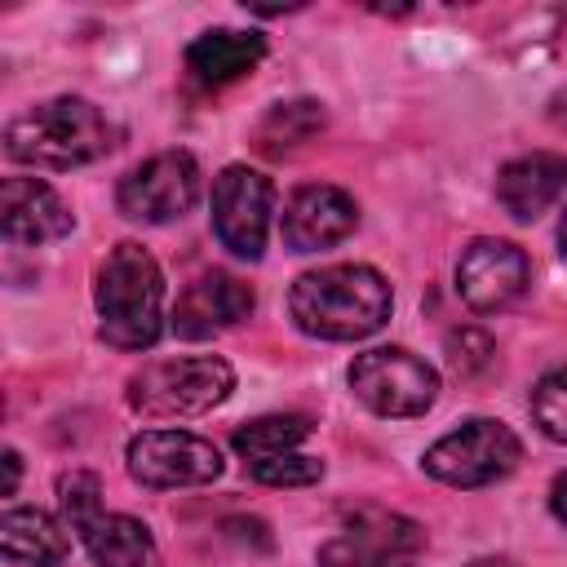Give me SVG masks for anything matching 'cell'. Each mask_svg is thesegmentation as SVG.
Listing matches in <instances>:
<instances>
[{"label": "cell", "mask_w": 567, "mask_h": 567, "mask_svg": "<svg viewBox=\"0 0 567 567\" xmlns=\"http://www.w3.org/2000/svg\"><path fill=\"white\" fill-rule=\"evenodd\" d=\"M390 284L359 261H337L306 270L288 292V315L306 337L319 341H363L390 319Z\"/></svg>", "instance_id": "obj_1"}, {"label": "cell", "mask_w": 567, "mask_h": 567, "mask_svg": "<svg viewBox=\"0 0 567 567\" xmlns=\"http://www.w3.org/2000/svg\"><path fill=\"white\" fill-rule=\"evenodd\" d=\"M97 332L115 350H151L164 332V275L155 257L124 239L106 252L93 284Z\"/></svg>", "instance_id": "obj_2"}, {"label": "cell", "mask_w": 567, "mask_h": 567, "mask_svg": "<svg viewBox=\"0 0 567 567\" xmlns=\"http://www.w3.org/2000/svg\"><path fill=\"white\" fill-rule=\"evenodd\" d=\"M115 146V124L89 97H49L4 124V155L35 168H80Z\"/></svg>", "instance_id": "obj_3"}, {"label": "cell", "mask_w": 567, "mask_h": 567, "mask_svg": "<svg viewBox=\"0 0 567 567\" xmlns=\"http://www.w3.org/2000/svg\"><path fill=\"white\" fill-rule=\"evenodd\" d=\"M235 390V368L217 354H186V359H155L128 377V408L151 421L199 416L226 403Z\"/></svg>", "instance_id": "obj_4"}, {"label": "cell", "mask_w": 567, "mask_h": 567, "mask_svg": "<svg viewBox=\"0 0 567 567\" xmlns=\"http://www.w3.org/2000/svg\"><path fill=\"white\" fill-rule=\"evenodd\" d=\"M518 461H523V443L496 416H470L465 425L434 439L421 456L425 474L447 487H487V483L514 474Z\"/></svg>", "instance_id": "obj_5"}, {"label": "cell", "mask_w": 567, "mask_h": 567, "mask_svg": "<svg viewBox=\"0 0 567 567\" xmlns=\"http://www.w3.org/2000/svg\"><path fill=\"white\" fill-rule=\"evenodd\" d=\"M350 390L377 416H421L439 399V372L403 346H381L354 354Z\"/></svg>", "instance_id": "obj_6"}, {"label": "cell", "mask_w": 567, "mask_h": 567, "mask_svg": "<svg viewBox=\"0 0 567 567\" xmlns=\"http://www.w3.org/2000/svg\"><path fill=\"white\" fill-rule=\"evenodd\" d=\"M425 532L394 509H359L319 545V567H416Z\"/></svg>", "instance_id": "obj_7"}, {"label": "cell", "mask_w": 567, "mask_h": 567, "mask_svg": "<svg viewBox=\"0 0 567 567\" xmlns=\"http://www.w3.org/2000/svg\"><path fill=\"white\" fill-rule=\"evenodd\" d=\"M199 199V164L190 151H159L142 159L115 190V204L128 221L164 226L190 213Z\"/></svg>", "instance_id": "obj_8"}, {"label": "cell", "mask_w": 567, "mask_h": 567, "mask_svg": "<svg viewBox=\"0 0 567 567\" xmlns=\"http://www.w3.org/2000/svg\"><path fill=\"white\" fill-rule=\"evenodd\" d=\"M270 213H275V186H270L266 173H257L248 164H230V168L217 173V182H213V230H217L221 248H230L235 257L257 261L266 252Z\"/></svg>", "instance_id": "obj_9"}, {"label": "cell", "mask_w": 567, "mask_h": 567, "mask_svg": "<svg viewBox=\"0 0 567 567\" xmlns=\"http://www.w3.org/2000/svg\"><path fill=\"white\" fill-rule=\"evenodd\" d=\"M128 474L142 487H199L221 474V452L186 430H142L128 439Z\"/></svg>", "instance_id": "obj_10"}, {"label": "cell", "mask_w": 567, "mask_h": 567, "mask_svg": "<svg viewBox=\"0 0 567 567\" xmlns=\"http://www.w3.org/2000/svg\"><path fill=\"white\" fill-rule=\"evenodd\" d=\"M532 284V261L509 239H474L456 261V292L470 310H509Z\"/></svg>", "instance_id": "obj_11"}, {"label": "cell", "mask_w": 567, "mask_h": 567, "mask_svg": "<svg viewBox=\"0 0 567 567\" xmlns=\"http://www.w3.org/2000/svg\"><path fill=\"white\" fill-rule=\"evenodd\" d=\"M252 288L230 275V270H208L195 284H186V292L173 306V332L182 341H208L235 323H244L252 315Z\"/></svg>", "instance_id": "obj_12"}, {"label": "cell", "mask_w": 567, "mask_h": 567, "mask_svg": "<svg viewBox=\"0 0 567 567\" xmlns=\"http://www.w3.org/2000/svg\"><path fill=\"white\" fill-rule=\"evenodd\" d=\"M0 226H4L9 244L35 248V244L71 235L75 217H71V208L62 204V195L49 182H40V177H4V186H0Z\"/></svg>", "instance_id": "obj_13"}, {"label": "cell", "mask_w": 567, "mask_h": 567, "mask_svg": "<svg viewBox=\"0 0 567 567\" xmlns=\"http://www.w3.org/2000/svg\"><path fill=\"white\" fill-rule=\"evenodd\" d=\"M354 221H359L354 199H350L341 186L319 182V186H301V190L288 199L279 230H284V244H288L292 252H319V248L341 244V239L354 230Z\"/></svg>", "instance_id": "obj_14"}, {"label": "cell", "mask_w": 567, "mask_h": 567, "mask_svg": "<svg viewBox=\"0 0 567 567\" xmlns=\"http://www.w3.org/2000/svg\"><path fill=\"white\" fill-rule=\"evenodd\" d=\"M563 190H567V159L549 151L518 155L496 173V199L514 221H536Z\"/></svg>", "instance_id": "obj_15"}, {"label": "cell", "mask_w": 567, "mask_h": 567, "mask_svg": "<svg viewBox=\"0 0 567 567\" xmlns=\"http://www.w3.org/2000/svg\"><path fill=\"white\" fill-rule=\"evenodd\" d=\"M266 58V40L257 31H230V27H217V31H204L186 44V71L190 80H199L204 89H221L248 71H257V62Z\"/></svg>", "instance_id": "obj_16"}, {"label": "cell", "mask_w": 567, "mask_h": 567, "mask_svg": "<svg viewBox=\"0 0 567 567\" xmlns=\"http://www.w3.org/2000/svg\"><path fill=\"white\" fill-rule=\"evenodd\" d=\"M75 532H80V540H84V549L97 567H164L159 549H155V536L133 514L97 509Z\"/></svg>", "instance_id": "obj_17"}, {"label": "cell", "mask_w": 567, "mask_h": 567, "mask_svg": "<svg viewBox=\"0 0 567 567\" xmlns=\"http://www.w3.org/2000/svg\"><path fill=\"white\" fill-rule=\"evenodd\" d=\"M0 554L4 563H18V567H62L71 554V540L53 514L22 505V509H4L0 518Z\"/></svg>", "instance_id": "obj_18"}, {"label": "cell", "mask_w": 567, "mask_h": 567, "mask_svg": "<svg viewBox=\"0 0 567 567\" xmlns=\"http://www.w3.org/2000/svg\"><path fill=\"white\" fill-rule=\"evenodd\" d=\"M306 439H310V421L301 412H270V416H257V421L239 425L230 443L244 456V465H252V461H270V456L297 452Z\"/></svg>", "instance_id": "obj_19"}, {"label": "cell", "mask_w": 567, "mask_h": 567, "mask_svg": "<svg viewBox=\"0 0 567 567\" xmlns=\"http://www.w3.org/2000/svg\"><path fill=\"white\" fill-rule=\"evenodd\" d=\"M319 128H323V106H319V102H310V97H301V102H279V106L261 120V151L279 155V151H288V146L306 142V137L319 133Z\"/></svg>", "instance_id": "obj_20"}, {"label": "cell", "mask_w": 567, "mask_h": 567, "mask_svg": "<svg viewBox=\"0 0 567 567\" xmlns=\"http://www.w3.org/2000/svg\"><path fill=\"white\" fill-rule=\"evenodd\" d=\"M532 416H536V425L549 439L567 443V368H554V372H545L536 381V390H532Z\"/></svg>", "instance_id": "obj_21"}, {"label": "cell", "mask_w": 567, "mask_h": 567, "mask_svg": "<svg viewBox=\"0 0 567 567\" xmlns=\"http://www.w3.org/2000/svg\"><path fill=\"white\" fill-rule=\"evenodd\" d=\"M248 474L266 487H310V483L323 478V461L306 456V452H284V456H270V461H252Z\"/></svg>", "instance_id": "obj_22"}, {"label": "cell", "mask_w": 567, "mask_h": 567, "mask_svg": "<svg viewBox=\"0 0 567 567\" xmlns=\"http://www.w3.org/2000/svg\"><path fill=\"white\" fill-rule=\"evenodd\" d=\"M58 505H62L66 527L75 532L84 518H93L97 509H106V505H102V478L89 474V470H71V474H62V478H58Z\"/></svg>", "instance_id": "obj_23"}, {"label": "cell", "mask_w": 567, "mask_h": 567, "mask_svg": "<svg viewBox=\"0 0 567 567\" xmlns=\"http://www.w3.org/2000/svg\"><path fill=\"white\" fill-rule=\"evenodd\" d=\"M447 359H452L456 372H474L492 359V337L478 332V328H461V332L447 337Z\"/></svg>", "instance_id": "obj_24"}, {"label": "cell", "mask_w": 567, "mask_h": 567, "mask_svg": "<svg viewBox=\"0 0 567 567\" xmlns=\"http://www.w3.org/2000/svg\"><path fill=\"white\" fill-rule=\"evenodd\" d=\"M18 478H22V456L13 452V447H4V496H13L18 492Z\"/></svg>", "instance_id": "obj_25"}, {"label": "cell", "mask_w": 567, "mask_h": 567, "mask_svg": "<svg viewBox=\"0 0 567 567\" xmlns=\"http://www.w3.org/2000/svg\"><path fill=\"white\" fill-rule=\"evenodd\" d=\"M549 509H554V518L558 523H567V470L554 478V487H549Z\"/></svg>", "instance_id": "obj_26"}, {"label": "cell", "mask_w": 567, "mask_h": 567, "mask_svg": "<svg viewBox=\"0 0 567 567\" xmlns=\"http://www.w3.org/2000/svg\"><path fill=\"white\" fill-rule=\"evenodd\" d=\"M470 567H518L514 558H474Z\"/></svg>", "instance_id": "obj_27"}, {"label": "cell", "mask_w": 567, "mask_h": 567, "mask_svg": "<svg viewBox=\"0 0 567 567\" xmlns=\"http://www.w3.org/2000/svg\"><path fill=\"white\" fill-rule=\"evenodd\" d=\"M558 244H563V252H567V208H563V221H558Z\"/></svg>", "instance_id": "obj_28"}]
</instances>
